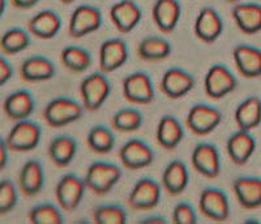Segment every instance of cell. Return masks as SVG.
Masks as SVG:
<instances>
[{
  "mask_svg": "<svg viewBox=\"0 0 261 224\" xmlns=\"http://www.w3.org/2000/svg\"><path fill=\"white\" fill-rule=\"evenodd\" d=\"M8 151L9 148L8 145H7L6 138L0 139V168L4 170L8 163Z\"/></svg>",
  "mask_w": 261,
  "mask_h": 224,
  "instance_id": "41",
  "label": "cell"
},
{
  "mask_svg": "<svg viewBox=\"0 0 261 224\" xmlns=\"http://www.w3.org/2000/svg\"><path fill=\"white\" fill-rule=\"evenodd\" d=\"M191 162L196 172L208 179H216L221 172V156L216 145L201 142L195 146Z\"/></svg>",
  "mask_w": 261,
  "mask_h": 224,
  "instance_id": "11",
  "label": "cell"
},
{
  "mask_svg": "<svg viewBox=\"0 0 261 224\" xmlns=\"http://www.w3.org/2000/svg\"><path fill=\"white\" fill-rule=\"evenodd\" d=\"M30 44L29 32L21 27L7 30L0 39V48L4 55H16L27 50Z\"/></svg>",
  "mask_w": 261,
  "mask_h": 224,
  "instance_id": "33",
  "label": "cell"
},
{
  "mask_svg": "<svg viewBox=\"0 0 261 224\" xmlns=\"http://www.w3.org/2000/svg\"><path fill=\"white\" fill-rule=\"evenodd\" d=\"M202 215L214 221H225L230 216V204L225 192L217 188L204 189L199 198Z\"/></svg>",
  "mask_w": 261,
  "mask_h": 224,
  "instance_id": "12",
  "label": "cell"
},
{
  "mask_svg": "<svg viewBox=\"0 0 261 224\" xmlns=\"http://www.w3.org/2000/svg\"><path fill=\"white\" fill-rule=\"evenodd\" d=\"M20 76L27 82L51 80L55 76V65L46 56H30L20 65Z\"/></svg>",
  "mask_w": 261,
  "mask_h": 224,
  "instance_id": "25",
  "label": "cell"
},
{
  "mask_svg": "<svg viewBox=\"0 0 261 224\" xmlns=\"http://www.w3.org/2000/svg\"><path fill=\"white\" fill-rule=\"evenodd\" d=\"M95 224H125L127 212L119 205H101L93 211Z\"/></svg>",
  "mask_w": 261,
  "mask_h": 224,
  "instance_id": "36",
  "label": "cell"
},
{
  "mask_svg": "<svg viewBox=\"0 0 261 224\" xmlns=\"http://www.w3.org/2000/svg\"><path fill=\"white\" fill-rule=\"evenodd\" d=\"M120 162L128 170L136 171L149 167L154 160V153L146 142L141 139H129L119 150Z\"/></svg>",
  "mask_w": 261,
  "mask_h": 224,
  "instance_id": "13",
  "label": "cell"
},
{
  "mask_svg": "<svg viewBox=\"0 0 261 224\" xmlns=\"http://www.w3.org/2000/svg\"><path fill=\"white\" fill-rule=\"evenodd\" d=\"M195 88V78L180 68L167 69L161 80V90L169 99H180Z\"/></svg>",
  "mask_w": 261,
  "mask_h": 224,
  "instance_id": "14",
  "label": "cell"
},
{
  "mask_svg": "<svg viewBox=\"0 0 261 224\" xmlns=\"http://www.w3.org/2000/svg\"><path fill=\"white\" fill-rule=\"evenodd\" d=\"M60 2H62V3H64V4H71V3H73L74 0H60Z\"/></svg>",
  "mask_w": 261,
  "mask_h": 224,
  "instance_id": "46",
  "label": "cell"
},
{
  "mask_svg": "<svg viewBox=\"0 0 261 224\" xmlns=\"http://www.w3.org/2000/svg\"><path fill=\"white\" fill-rule=\"evenodd\" d=\"M238 72L246 78L261 77V50L249 44H238L232 50Z\"/></svg>",
  "mask_w": 261,
  "mask_h": 224,
  "instance_id": "19",
  "label": "cell"
},
{
  "mask_svg": "<svg viewBox=\"0 0 261 224\" xmlns=\"http://www.w3.org/2000/svg\"><path fill=\"white\" fill-rule=\"evenodd\" d=\"M144 123L143 114L136 108H127L119 109L115 112L111 119V127L116 132L122 133H129V132H136L141 128Z\"/></svg>",
  "mask_w": 261,
  "mask_h": 224,
  "instance_id": "34",
  "label": "cell"
},
{
  "mask_svg": "<svg viewBox=\"0 0 261 224\" xmlns=\"http://www.w3.org/2000/svg\"><path fill=\"white\" fill-rule=\"evenodd\" d=\"M238 86V81L232 72L222 64H214L206 72L204 89L206 97L212 99H221L231 94Z\"/></svg>",
  "mask_w": 261,
  "mask_h": 224,
  "instance_id": "7",
  "label": "cell"
},
{
  "mask_svg": "<svg viewBox=\"0 0 261 224\" xmlns=\"http://www.w3.org/2000/svg\"><path fill=\"white\" fill-rule=\"evenodd\" d=\"M190 181V174L186 163L176 159L166 165L162 174V186L169 194L179 195L186 190Z\"/></svg>",
  "mask_w": 261,
  "mask_h": 224,
  "instance_id": "27",
  "label": "cell"
},
{
  "mask_svg": "<svg viewBox=\"0 0 261 224\" xmlns=\"http://www.w3.org/2000/svg\"><path fill=\"white\" fill-rule=\"evenodd\" d=\"M123 95L129 103L149 104L154 99V86L145 72H134L123 81Z\"/></svg>",
  "mask_w": 261,
  "mask_h": 224,
  "instance_id": "10",
  "label": "cell"
},
{
  "mask_svg": "<svg viewBox=\"0 0 261 224\" xmlns=\"http://www.w3.org/2000/svg\"><path fill=\"white\" fill-rule=\"evenodd\" d=\"M29 221L32 224H62L63 215L55 205L41 204L30 210Z\"/></svg>",
  "mask_w": 261,
  "mask_h": 224,
  "instance_id": "37",
  "label": "cell"
},
{
  "mask_svg": "<svg viewBox=\"0 0 261 224\" xmlns=\"http://www.w3.org/2000/svg\"><path fill=\"white\" fill-rule=\"evenodd\" d=\"M122 175L120 167L114 163L94 162L88 168L84 180L89 190L98 195H105L113 190Z\"/></svg>",
  "mask_w": 261,
  "mask_h": 224,
  "instance_id": "1",
  "label": "cell"
},
{
  "mask_svg": "<svg viewBox=\"0 0 261 224\" xmlns=\"http://www.w3.org/2000/svg\"><path fill=\"white\" fill-rule=\"evenodd\" d=\"M128 60V47L123 39L111 38L99 47V68L103 73H111L122 68Z\"/></svg>",
  "mask_w": 261,
  "mask_h": 224,
  "instance_id": "15",
  "label": "cell"
},
{
  "mask_svg": "<svg viewBox=\"0 0 261 224\" xmlns=\"http://www.w3.org/2000/svg\"><path fill=\"white\" fill-rule=\"evenodd\" d=\"M51 162L60 168L69 165L77 153V142L71 136L55 137L47 149Z\"/></svg>",
  "mask_w": 261,
  "mask_h": 224,
  "instance_id": "30",
  "label": "cell"
},
{
  "mask_svg": "<svg viewBox=\"0 0 261 224\" xmlns=\"http://www.w3.org/2000/svg\"><path fill=\"white\" fill-rule=\"evenodd\" d=\"M232 20L242 33L252 36L261 32V4L239 3L231 8Z\"/></svg>",
  "mask_w": 261,
  "mask_h": 224,
  "instance_id": "22",
  "label": "cell"
},
{
  "mask_svg": "<svg viewBox=\"0 0 261 224\" xmlns=\"http://www.w3.org/2000/svg\"><path fill=\"white\" fill-rule=\"evenodd\" d=\"M18 185L27 197H33L41 192L45 185V171L39 160L30 159L24 163L18 176Z\"/></svg>",
  "mask_w": 261,
  "mask_h": 224,
  "instance_id": "26",
  "label": "cell"
},
{
  "mask_svg": "<svg viewBox=\"0 0 261 224\" xmlns=\"http://www.w3.org/2000/svg\"><path fill=\"white\" fill-rule=\"evenodd\" d=\"M162 189L153 179L144 177L134 185L128 195V205L137 211H148L158 206L161 201Z\"/></svg>",
  "mask_w": 261,
  "mask_h": 224,
  "instance_id": "8",
  "label": "cell"
},
{
  "mask_svg": "<svg viewBox=\"0 0 261 224\" xmlns=\"http://www.w3.org/2000/svg\"><path fill=\"white\" fill-rule=\"evenodd\" d=\"M88 146L97 154H109L115 146V136L113 130L105 125H95L88 133L86 137Z\"/></svg>",
  "mask_w": 261,
  "mask_h": 224,
  "instance_id": "35",
  "label": "cell"
},
{
  "mask_svg": "<svg viewBox=\"0 0 261 224\" xmlns=\"http://www.w3.org/2000/svg\"><path fill=\"white\" fill-rule=\"evenodd\" d=\"M17 189L15 183L9 179H4L0 183V214L6 215L12 211L17 205Z\"/></svg>",
  "mask_w": 261,
  "mask_h": 224,
  "instance_id": "38",
  "label": "cell"
},
{
  "mask_svg": "<svg viewBox=\"0 0 261 224\" xmlns=\"http://www.w3.org/2000/svg\"><path fill=\"white\" fill-rule=\"evenodd\" d=\"M196 37L205 43H213L223 32V21L214 8L206 7L199 12L193 24Z\"/></svg>",
  "mask_w": 261,
  "mask_h": 224,
  "instance_id": "16",
  "label": "cell"
},
{
  "mask_svg": "<svg viewBox=\"0 0 261 224\" xmlns=\"http://www.w3.org/2000/svg\"><path fill=\"white\" fill-rule=\"evenodd\" d=\"M41 137L42 130L39 125L27 119V120L16 121V124L6 137V141L11 151L27 153L34 150L38 146Z\"/></svg>",
  "mask_w": 261,
  "mask_h": 224,
  "instance_id": "4",
  "label": "cell"
},
{
  "mask_svg": "<svg viewBox=\"0 0 261 224\" xmlns=\"http://www.w3.org/2000/svg\"><path fill=\"white\" fill-rule=\"evenodd\" d=\"M244 223H246V224H248V223H253V224H258V223H260V221H258L257 220V219H248V220H246V221H244Z\"/></svg>",
  "mask_w": 261,
  "mask_h": 224,
  "instance_id": "45",
  "label": "cell"
},
{
  "mask_svg": "<svg viewBox=\"0 0 261 224\" xmlns=\"http://www.w3.org/2000/svg\"><path fill=\"white\" fill-rule=\"evenodd\" d=\"M222 121V114L218 108L209 104L197 103L188 112L186 123L196 136H208L218 128Z\"/></svg>",
  "mask_w": 261,
  "mask_h": 224,
  "instance_id": "5",
  "label": "cell"
},
{
  "mask_svg": "<svg viewBox=\"0 0 261 224\" xmlns=\"http://www.w3.org/2000/svg\"><path fill=\"white\" fill-rule=\"evenodd\" d=\"M12 65H11V63H9L4 56H2V58H0V83H2V85L7 83L11 78H12Z\"/></svg>",
  "mask_w": 261,
  "mask_h": 224,
  "instance_id": "40",
  "label": "cell"
},
{
  "mask_svg": "<svg viewBox=\"0 0 261 224\" xmlns=\"http://www.w3.org/2000/svg\"><path fill=\"white\" fill-rule=\"evenodd\" d=\"M184 129L180 121L172 115L163 116L157 125V141L166 150H174L183 141Z\"/></svg>",
  "mask_w": 261,
  "mask_h": 224,
  "instance_id": "29",
  "label": "cell"
},
{
  "mask_svg": "<svg viewBox=\"0 0 261 224\" xmlns=\"http://www.w3.org/2000/svg\"><path fill=\"white\" fill-rule=\"evenodd\" d=\"M88 189L84 179L74 174H67L62 177L55 189V195L60 209L64 211H73L83 201L85 190Z\"/></svg>",
  "mask_w": 261,
  "mask_h": 224,
  "instance_id": "6",
  "label": "cell"
},
{
  "mask_svg": "<svg viewBox=\"0 0 261 224\" xmlns=\"http://www.w3.org/2000/svg\"><path fill=\"white\" fill-rule=\"evenodd\" d=\"M0 2H2V4H0V6H2V8H0V15H3L4 7H6V0H0Z\"/></svg>",
  "mask_w": 261,
  "mask_h": 224,
  "instance_id": "44",
  "label": "cell"
},
{
  "mask_svg": "<svg viewBox=\"0 0 261 224\" xmlns=\"http://www.w3.org/2000/svg\"><path fill=\"white\" fill-rule=\"evenodd\" d=\"M39 0H11V3L17 9H30L37 6Z\"/></svg>",
  "mask_w": 261,
  "mask_h": 224,
  "instance_id": "42",
  "label": "cell"
},
{
  "mask_svg": "<svg viewBox=\"0 0 261 224\" xmlns=\"http://www.w3.org/2000/svg\"><path fill=\"white\" fill-rule=\"evenodd\" d=\"M237 127L242 130H253L261 124V99L256 95L246 98L234 114Z\"/></svg>",
  "mask_w": 261,
  "mask_h": 224,
  "instance_id": "28",
  "label": "cell"
},
{
  "mask_svg": "<svg viewBox=\"0 0 261 224\" xmlns=\"http://www.w3.org/2000/svg\"><path fill=\"white\" fill-rule=\"evenodd\" d=\"M172 223L175 224H196L197 215L192 205L188 202H179L172 211Z\"/></svg>",
  "mask_w": 261,
  "mask_h": 224,
  "instance_id": "39",
  "label": "cell"
},
{
  "mask_svg": "<svg viewBox=\"0 0 261 224\" xmlns=\"http://www.w3.org/2000/svg\"><path fill=\"white\" fill-rule=\"evenodd\" d=\"M110 18L116 30L125 34L139 25L143 18V12L134 0H120L111 7Z\"/></svg>",
  "mask_w": 261,
  "mask_h": 224,
  "instance_id": "18",
  "label": "cell"
},
{
  "mask_svg": "<svg viewBox=\"0 0 261 224\" xmlns=\"http://www.w3.org/2000/svg\"><path fill=\"white\" fill-rule=\"evenodd\" d=\"M84 108V104L71 98H55L43 109V119L51 128H62L81 119Z\"/></svg>",
  "mask_w": 261,
  "mask_h": 224,
  "instance_id": "2",
  "label": "cell"
},
{
  "mask_svg": "<svg viewBox=\"0 0 261 224\" xmlns=\"http://www.w3.org/2000/svg\"><path fill=\"white\" fill-rule=\"evenodd\" d=\"M111 83L103 72H94L86 76L80 83L83 104L88 111H97L110 97Z\"/></svg>",
  "mask_w": 261,
  "mask_h": 224,
  "instance_id": "3",
  "label": "cell"
},
{
  "mask_svg": "<svg viewBox=\"0 0 261 224\" xmlns=\"http://www.w3.org/2000/svg\"><path fill=\"white\" fill-rule=\"evenodd\" d=\"M62 18L57 12L46 9L33 16L28 22V32L39 39H53L62 29Z\"/></svg>",
  "mask_w": 261,
  "mask_h": 224,
  "instance_id": "23",
  "label": "cell"
},
{
  "mask_svg": "<svg viewBox=\"0 0 261 224\" xmlns=\"http://www.w3.org/2000/svg\"><path fill=\"white\" fill-rule=\"evenodd\" d=\"M155 26L162 33H171L178 26L181 16V6L178 0H155L151 8Z\"/></svg>",
  "mask_w": 261,
  "mask_h": 224,
  "instance_id": "20",
  "label": "cell"
},
{
  "mask_svg": "<svg viewBox=\"0 0 261 224\" xmlns=\"http://www.w3.org/2000/svg\"><path fill=\"white\" fill-rule=\"evenodd\" d=\"M140 223L143 224H165L166 223V219L162 218V216H150V218H146L144 220H141Z\"/></svg>",
  "mask_w": 261,
  "mask_h": 224,
  "instance_id": "43",
  "label": "cell"
},
{
  "mask_svg": "<svg viewBox=\"0 0 261 224\" xmlns=\"http://www.w3.org/2000/svg\"><path fill=\"white\" fill-rule=\"evenodd\" d=\"M171 53V44L162 37H146L137 46V55L145 62H161Z\"/></svg>",
  "mask_w": 261,
  "mask_h": 224,
  "instance_id": "31",
  "label": "cell"
},
{
  "mask_svg": "<svg viewBox=\"0 0 261 224\" xmlns=\"http://www.w3.org/2000/svg\"><path fill=\"white\" fill-rule=\"evenodd\" d=\"M237 200L243 209L255 210L261 207V179L253 176L238 177L232 184Z\"/></svg>",
  "mask_w": 261,
  "mask_h": 224,
  "instance_id": "21",
  "label": "cell"
},
{
  "mask_svg": "<svg viewBox=\"0 0 261 224\" xmlns=\"http://www.w3.org/2000/svg\"><path fill=\"white\" fill-rule=\"evenodd\" d=\"M228 158L237 165H246L256 151V139L248 130L238 129L226 144Z\"/></svg>",
  "mask_w": 261,
  "mask_h": 224,
  "instance_id": "17",
  "label": "cell"
},
{
  "mask_svg": "<svg viewBox=\"0 0 261 224\" xmlns=\"http://www.w3.org/2000/svg\"><path fill=\"white\" fill-rule=\"evenodd\" d=\"M60 60L68 71L73 73H83L92 65V55L80 46H67L60 52Z\"/></svg>",
  "mask_w": 261,
  "mask_h": 224,
  "instance_id": "32",
  "label": "cell"
},
{
  "mask_svg": "<svg viewBox=\"0 0 261 224\" xmlns=\"http://www.w3.org/2000/svg\"><path fill=\"white\" fill-rule=\"evenodd\" d=\"M36 107L34 98L28 90L11 93L3 102V111L9 120H27L32 116Z\"/></svg>",
  "mask_w": 261,
  "mask_h": 224,
  "instance_id": "24",
  "label": "cell"
},
{
  "mask_svg": "<svg viewBox=\"0 0 261 224\" xmlns=\"http://www.w3.org/2000/svg\"><path fill=\"white\" fill-rule=\"evenodd\" d=\"M102 26V12L97 7L83 4L72 12L69 20V36L72 38H84L97 32Z\"/></svg>",
  "mask_w": 261,
  "mask_h": 224,
  "instance_id": "9",
  "label": "cell"
},
{
  "mask_svg": "<svg viewBox=\"0 0 261 224\" xmlns=\"http://www.w3.org/2000/svg\"><path fill=\"white\" fill-rule=\"evenodd\" d=\"M226 2H228V3H238L239 0H226Z\"/></svg>",
  "mask_w": 261,
  "mask_h": 224,
  "instance_id": "47",
  "label": "cell"
}]
</instances>
